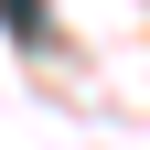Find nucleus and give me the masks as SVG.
<instances>
[{
    "instance_id": "nucleus-1",
    "label": "nucleus",
    "mask_w": 150,
    "mask_h": 150,
    "mask_svg": "<svg viewBox=\"0 0 150 150\" xmlns=\"http://www.w3.org/2000/svg\"><path fill=\"white\" fill-rule=\"evenodd\" d=\"M0 22H11V43H54V22H43V0H0Z\"/></svg>"
}]
</instances>
